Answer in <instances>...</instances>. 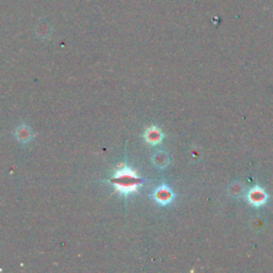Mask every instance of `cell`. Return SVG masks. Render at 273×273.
I'll list each match as a JSON object with an SVG mask.
<instances>
[{"label":"cell","mask_w":273,"mask_h":273,"mask_svg":"<svg viewBox=\"0 0 273 273\" xmlns=\"http://www.w3.org/2000/svg\"><path fill=\"white\" fill-rule=\"evenodd\" d=\"M110 181L114 187V191L125 198L137 192L139 186L142 184V179L138 177L137 172L126 165L121 166L113 172Z\"/></svg>","instance_id":"1"},{"label":"cell","mask_w":273,"mask_h":273,"mask_svg":"<svg viewBox=\"0 0 273 273\" xmlns=\"http://www.w3.org/2000/svg\"><path fill=\"white\" fill-rule=\"evenodd\" d=\"M153 198L156 200L157 203L161 205H166L172 200V192L168 189V187H159L155 190Z\"/></svg>","instance_id":"2"},{"label":"cell","mask_w":273,"mask_h":273,"mask_svg":"<svg viewBox=\"0 0 273 273\" xmlns=\"http://www.w3.org/2000/svg\"><path fill=\"white\" fill-rule=\"evenodd\" d=\"M144 139H145V141L147 143L155 145V144L160 142L161 139H163V135H161L160 130L158 128L150 127L145 131Z\"/></svg>","instance_id":"3"},{"label":"cell","mask_w":273,"mask_h":273,"mask_svg":"<svg viewBox=\"0 0 273 273\" xmlns=\"http://www.w3.org/2000/svg\"><path fill=\"white\" fill-rule=\"evenodd\" d=\"M15 137H16V139H18L23 143L29 142V141L32 139L31 129H30L29 127H26V126L19 127L15 131Z\"/></svg>","instance_id":"4"},{"label":"cell","mask_w":273,"mask_h":273,"mask_svg":"<svg viewBox=\"0 0 273 273\" xmlns=\"http://www.w3.org/2000/svg\"><path fill=\"white\" fill-rule=\"evenodd\" d=\"M48 28H49V26H48V24H46V23L40 24V25L37 26V30H36L37 33H38V35L41 36L42 32H44V36H46V35L48 34V32L50 31V30H47V31H46V29H48Z\"/></svg>","instance_id":"5"}]
</instances>
